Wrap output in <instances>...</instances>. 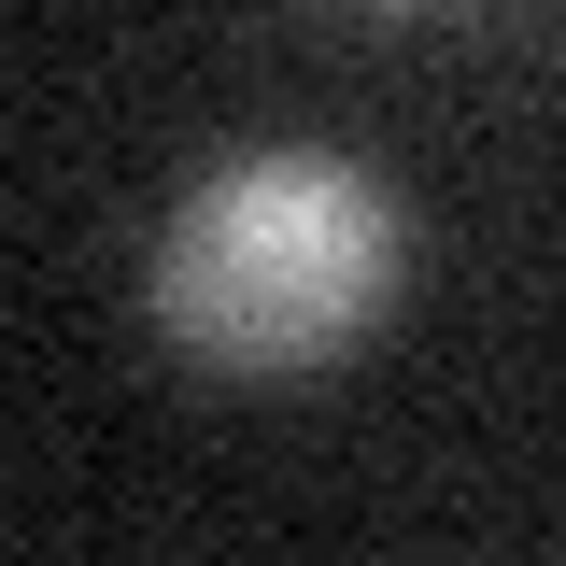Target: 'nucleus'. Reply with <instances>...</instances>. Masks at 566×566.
<instances>
[{"instance_id":"f257e3e1","label":"nucleus","mask_w":566,"mask_h":566,"mask_svg":"<svg viewBox=\"0 0 566 566\" xmlns=\"http://www.w3.org/2000/svg\"><path fill=\"white\" fill-rule=\"evenodd\" d=\"M397 297V199L354 156H227L199 199L156 227V326L199 368H326Z\"/></svg>"}]
</instances>
